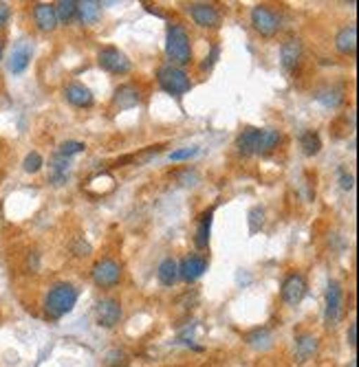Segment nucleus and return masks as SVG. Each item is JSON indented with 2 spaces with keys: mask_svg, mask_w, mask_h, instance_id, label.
<instances>
[{
  "mask_svg": "<svg viewBox=\"0 0 359 367\" xmlns=\"http://www.w3.org/2000/svg\"><path fill=\"white\" fill-rule=\"evenodd\" d=\"M77 304V288L73 283H56V286L46 293L44 297V312L48 319H62L64 314H69L73 306Z\"/></svg>",
  "mask_w": 359,
  "mask_h": 367,
  "instance_id": "1",
  "label": "nucleus"
},
{
  "mask_svg": "<svg viewBox=\"0 0 359 367\" xmlns=\"http://www.w3.org/2000/svg\"><path fill=\"white\" fill-rule=\"evenodd\" d=\"M166 53L174 64H190L192 60V42H190V33L181 25H170L168 27V36H166Z\"/></svg>",
  "mask_w": 359,
  "mask_h": 367,
  "instance_id": "2",
  "label": "nucleus"
},
{
  "mask_svg": "<svg viewBox=\"0 0 359 367\" xmlns=\"http://www.w3.org/2000/svg\"><path fill=\"white\" fill-rule=\"evenodd\" d=\"M157 81L163 91H166L168 95H174V97H181L192 88L190 75L183 69H178V66H172V64L161 66L159 73H157Z\"/></svg>",
  "mask_w": 359,
  "mask_h": 367,
  "instance_id": "3",
  "label": "nucleus"
},
{
  "mask_svg": "<svg viewBox=\"0 0 359 367\" xmlns=\"http://www.w3.org/2000/svg\"><path fill=\"white\" fill-rule=\"evenodd\" d=\"M344 316V291L339 281H329L326 288V306H324V323L326 328H337Z\"/></svg>",
  "mask_w": 359,
  "mask_h": 367,
  "instance_id": "4",
  "label": "nucleus"
},
{
  "mask_svg": "<svg viewBox=\"0 0 359 367\" xmlns=\"http://www.w3.org/2000/svg\"><path fill=\"white\" fill-rule=\"evenodd\" d=\"M97 64L112 75H126L130 71V60L117 46H104L97 53Z\"/></svg>",
  "mask_w": 359,
  "mask_h": 367,
  "instance_id": "5",
  "label": "nucleus"
},
{
  "mask_svg": "<svg viewBox=\"0 0 359 367\" xmlns=\"http://www.w3.org/2000/svg\"><path fill=\"white\" fill-rule=\"evenodd\" d=\"M91 275H93V281L100 288H112V286H117L119 279H122V264L110 260V258L100 260L93 266Z\"/></svg>",
  "mask_w": 359,
  "mask_h": 367,
  "instance_id": "6",
  "label": "nucleus"
},
{
  "mask_svg": "<svg viewBox=\"0 0 359 367\" xmlns=\"http://www.w3.org/2000/svg\"><path fill=\"white\" fill-rule=\"evenodd\" d=\"M124 316V308L119 304V299H112V297H106V299H100L95 306V319H97V326L102 328H115L119 326Z\"/></svg>",
  "mask_w": 359,
  "mask_h": 367,
  "instance_id": "7",
  "label": "nucleus"
},
{
  "mask_svg": "<svg viewBox=\"0 0 359 367\" xmlns=\"http://www.w3.org/2000/svg\"><path fill=\"white\" fill-rule=\"evenodd\" d=\"M252 25H254V29L260 33V36L271 38L280 29V15L275 13L273 9L265 7V5H258L252 11Z\"/></svg>",
  "mask_w": 359,
  "mask_h": 367,
  "instance_id": "8",
  "label": "nucleus"
},
{
  "mask_svg": "<svg viewBox=\"0 0 359 367\" xmlns=\"http://www.w3.org/2000/svg\"><path fill=\"white\" fill-rule=\"evenodd\" d=\"M285 304L289 306H298L304 295H306V279L300 273H291L287 275V279L282 281V291H280Z\"/></svg>",
  "mask_w": 359,
  "mask_h": 367,
  "instance_id": "9",
  "label": "nucleus"
},
{
  "mask_svg": "<svg viewBox=\"0 0 359 367\" xmlns=\"http://www.w3.org/2000/svg\"><path fill=\"white\" fill-rule=\"evenodd\" d=\"M190 15L192 20L203 29H216L221 25V11L209 3H192Z\"/></svg>",
  "mask_w": 359,
  "mask_h": 367,
  "instance_id": "10",
  "label": "nucleus"
},
{
  "mask_svg": "<svg viewBox=\"0 0 359 367\" xmlns=\"http://www.w3.org/2000/svg\"><path fill=\"white\" fill-rule=\"evenodd\" d=\"M302 55H304V46L298 38H289L282 46H280V64L287 73H296V69L302 64Z\"/></svg>",
  "mask_w": 359,
  "mask_h": 367,
  "instance_id": "11",
  "label": "nucleus"
},
{
  "mask_svg": "<svg viewBox=\"0 0 359 367\" xmlns=\"http://www.w3.org/2000/svg\"><path fill=\"white\" fill-rule=\"evenodd\" d=\"M31 55H34V44H31L29 40H20L18 44L13 46V51L9 55V71L13 75L25 73L29 62H31Z\"/></svg>",
  "mask_w": 359,
  "mask_h": 367,
  "instance_id": "12",
  "label": "nucleus"
},
{
  "mask_svg": "<svg viewBox=\"0 0 359 367\" xmlns=\"http://www.w3.org/2000/svg\"><path fill=\"white\" fill-rule=\"evenodd\" d=\"M207 271V260L203 255H188L178 264V277L185 281H197Z\"/></svg>",
  "mask_w": 359,
  "mask_h": 367,
  "instance_id": "13",
  "label": "nucleus"
},
{
  "mask_svg": "<svg viewBox=\"0 0 359 367\" xmlns=\"http://www.w3.org/2000/svg\"><path fill=\"white\" fill-rule=\"evenodd\" d=\"M64 97H67V102L73 104L75 108H91L93 106V93L91 88H86L84 84H79V81H73L67 88H64Z\"/></svg>",
  "mask_w": 359,
  "mask_h": 367,
  "instance_id": "14",
  "label": "nucleus"
},
{
  "mask_svg": "<svg viewBox=\"0 0 359 367\" xmlns=\"http://www.w3.org/2000/svg\"><path fill=\"white\" fill-rule=\"evenodd\" d=\"M34 20L36 27L44 33H51L58 29V18H56V7L48 3H38L34 7Z\"/></svg>",
  "mask_w": 359,
  "mask_h": 367,
  "instance_id": "15",
  "label": "nucleus"
},
{
  "mask_svg": "<svg viewBox=\"0 0 359 367\" xmlns=\"http://www.w3.org/2000/svg\"><path fill=\"white\" fill-rule=\"evenodd\" d=\"M335 48L341 55H355L357 51V27L348 25L335 36Z\"/></svg>",
  "mask_w": 359,
  "mask_h": 367,
  "instance_id": "16",
  "label": "nucleus"
},
{
  "mask_svg": "<svg viewBox=\"0 0 359 367\" xmlns=\"http://www.w3.org/2000/svg\"><path fill=\"white\" fill-rule=\"evenodd\" d=\"M258 141H260V130L258 128H244L236 139V147L242 156H252L258 152Z\"/></svg>",
  "mask_w": 359,
  "mask_h": 367,
  "instance_id": "17",
  "label": "nucleus"
},
{
  "mask_svg": "<svg viewBox=\"0 0 359 367\" xmlns=\"http://www.w3.org/2000/svg\"><path fill=\"white\" fill-rule=\"evenodd\" d=\"M139 102H141L139 88H135L133 84H124V86H119V88L115 91V106L122 108V110L135 108Z\"/></svg>",
  "mask_w": 359,
  "mask_h": 367,
  "instance_id": "18",
  "label": "nucleus"
},
{
  "mask_svg": "<svg viewBox=\"0 0 359 367\" xmlns=\"http://www.w3.org/2000/svg\"><path fill=\"white\" fill-rule=\"evenodd\" d=\"M318 337L313 335H300L296 339V356L300 363H306L308 359H313L315 352H318Z\"/></svg>",
  "mask_w": 359,
  "mask_h": 367,
  "instance_id": "19",
  "label": "nucleus"
},
{
  "mask_svg": "<svg viewBox=\"0 0 359 367\" xmlns=\"http://www.w3.org/2000/svg\"><path fill=\"white\" fill-rule=\"evenodd\" d=\"M100 15H102V3H97V0L77 3V18L81 25H93L100 20Z\"/></svg>",
  "mask_w": 359,
  "mask_h": 367,
  "instance_id": "20",
  "label": "nucleus"
},
{
  "mask_svg": "<svg viewBox=\"0 0 359 367\" xmlns=\"http://www.w3.org/2000/svg\"><path fill=\"white\" fill-rule=\"evenodd\" d=\"M157 277L163 286H174L178 279V262L174 258H166L157 269Z\"/></svg>",
  "mask_w": 359,
  "mask_h": 367,
  "instance_id": "21",
  "label": "nucleus"
},
{
  "mask_svg": "<svg viewBox=\"0 0 359 367\" xmlns=\"http://www.w3.org/2000/svg\"><path fill=\"white\" fill-rule=\"evenodd\" d=\"M282 141V135L280 130H260V141H258V152L256 154H269L273 152L275 147H278V143Z\"/></svg>",
  "mask_w": 359,
  "mask_h": 367,
  "instance_id": "22",
  "label": "nucleus"
},
{
  "mask_svg": "<svg viewBox=\"0 0 359 367\" xmlns=\"http://www.w3.org/2000/svg\"><path fill=\"white\" fill-rule=\"evenodd\" d=\"M69 170H71L69 159H67V156L56 154L53 161H51V180H53V185H62V182H67V178H69Z\"/></svg>",
  "mask_w": 359,
  "mask_h": 367,
  "instance_id": "23",
  "label": "nucleus"
},
{
  "mask_svg": "<svg viewBox=\"0 0 359 367\" xmlns=\"http://www.w3.org/2000/svg\"><path fill=\"white\" fill-rule=\"evenodd\" d=\"M211 209H207L205 213H201L199 218V229H197V236H194V244L199 248H205L209 244V233H211Z\"/></svg>",
  "mask_w": 359,
  "mask_h": 367,
  "instance_id": "24",
  "label": "nucleus"
},
{
  "mask_svg": "<svg viewBox=\"0 0 359 367\" xmlns=\"http://www.w3.org/2000/svg\"><path fill=\"white\" fill-rule=\"evenodd\" d=\"M315 99L320 104H324L326 108H337L341 102H344V91L337 88V86H326L315 95Z\"/></svg>",
  "mask_w": 359,
  "mask_h": 367,
  "instance_id": "25",
  "label": "nucleus"
},
{
  "mask_svg": "<svg viewBox=\"0 0 359 367\" xmlns=\"http://www.w3.org/2000/svg\"><path fill=\"white\" fill-rule=\"evenodd\" d=\"M300 147H302V152L306 156H315L320 154V149H322V139L318 132L313 130H304L302 135H300Z\"/></svg>",
  "mask_w": 359,
  "mask_h": 367,
  "instance_id": "26",
  "label": "nucleus"
},
{
  "mask_svg": "<svg viewBox=\"0 0 359 367\" xmlns=\"http://www.w3.org/2000/svg\"><path fill=\"white\" fill-rule=\"evenodd\" d=\"M53 7H56V18L62 25H69L77 15V3L75 0H60V3L53 5Z\"/></svg>",
  "mask_w": 359,
  "mask_h": 367,
  "instance_id": "27",
  "label": "nucleus"
},
{
  "mask_svg": "<svg viewBox=\"0 0 359 367\" xmlns=\"http://www.w3.org/2000/svg\"><path fill=\"white\" fill-rule=\"evenodd\" d=\"M244 341L256 349H267V347H271V332L269 330H254L244 337Z\"/></svg>",
  "mask_w": 359,
  "mask_h": 367,
  "instance_id": "28",
  "label": "nucleus"
},
{
  "mask_svg": "<svg viewBox=\"0 0 359 367\" xmlns=\"http://www.w3.org/2000/svg\"><path fill=\"white\" fill-rule=\"evenodd\" d=\"M104 363H106L108 367H126V365L130 363V356L124 352V349L115 347V349H108V352H106Z\"/></svg>",
  "mask_w": 359,
  "mask_h": 367,
  "instance_id": "29",
  "label": "nucleus"
},
{
  "mask_svg": "<svg viewBox=\"0 0 359 367\" xmlns=\"http://www.w3.org/2000/svg\"><path fill=\"white\" fill-rule=\"evenodd\" d=\"M42 165H44V159H42L38 152H29V154L25 156L22 168H25V172H27V174H36V172H40V170H42Z\"/></svg>",
  "mask_w": 359,
  "mask_h": 367,
  "instance_id": "30",
  "label": "nucleus"
},
{
  "mask_svg": "<svg viewBox=\"0 0 359 367\" xmlns=\"http://www.w3.org/2000/svg\"><path fill=\"white\" fill-rule=\"evenodd\" d=\"M263 225H265V209L263 207H254L249 211V233H252V236L263 229Z\"/></svg>",
  "mask_w": 359,
  "mask_h": 367,
  "instance_id": "31",
  "label": "nucleus"
},
{
  "mask_svg": "<svg viewBox=\"0 0 359 367\" xmlns=\"http://www.w3.org/2000/svg\"><path fill=\"white\" fill-rule=\"evenodd\" d=\"M86 149V145L81 143V141H64L62 145H60V149H58V154L60 156H73V154H79V152H84Z\"/></svg>",
  "mask_w": 359,
  "mask_h": 367,
  "instance_id": "32",
  "label": "nucleus"
},
{
  "mask_svg": "<svg viewBox=\"0 0 359 367\" xmlns=\"http://www.w3.org/2000/svg\"><path fill=\"white\" fill-rule=\"evenodd\" d=\"M199 154V147H181V149H174L170 152V161H188V159H194Z\"/></svg>",
  "mask_w": 359,
  "mask_h": 367,
  "instance_id": "33",
  "label": "nucleus"
},
{
  "mask_svg": "<svg viewBox=\"0 0 359 367\" xmlns=\"http://www.w3.org/2000/svg\"><path fill=\"white\" fill-rule=\"evenodd\" d=\"M11 18V7L9 3H0V29H5Z\"/></svg>",
  "mask_w": 359,
  "mask_h": 367,
  "instance_id": "34",
  "label": "nucleus"
},
{
  "mask_svg": "<svg viewBox=\"0 0 359 367\" xmlns=\"http://www.w3.org/2000/svg\"><path fill=\"white\" fill-rule=\"evenodd\" d=\"M178 178H181V185H185V187H194L197 185V180H199L197 172H183Z\"/></svg>",
  "mask_w": 359,
  "mask_h": 367,
  "instance_id": "35",
  "label": "nucleus"
},
{
  "mask_svg": "<svg viewBox=\"0 0 359 367\" xmlns=\"http://www.w3.org/2000/svg\"><path fill=\"white\" fill-rule=\"evenodd\" d=\"M339 185H341V189H346V192H351L353 187H355V178H353V174H341L339 176Z\"/></svg>",
  "mask_w": 359,
  "mask_h": 367,
  "instance_id": "36",
  "label": "nucleus"
},
{
  "mask_svg": "<svg viewBox=\"0 0 359 367\" xmlns=\"http://www.w3.org/2000/svg\"><path fill=\"white\" fill-rule=\"evenodd\" d=\"M346 341H348V345L355 349L357 347V323L353 321L351 326H348V332H346Z\"/></svg>",
  "mask_w": 359,
  "mask_h": 367,
  "instance_id": "37",
  "label": "nucleus"
},
{
  "mask_svg": "<svg viewBox=\"0 0 359 367\" xmlns=\"http://www.w3.org/2000/svg\"><path fill=\"white\" fill-rule=\"evenodd\" d=\"M218 53H221V48H218V46H214V48H211V55L207 58L209 62L205 64V69H209V66H211V64H214V62L218 60Z\"/></svg>",
  "mask_w": 359,
  "mask_h": 367,
  "instance_id": "38",
  "label": "nucleus"
},
{
  "mask_svg": "<svg viewBox=\"0 0 359 367\" xmlns=\"http://www.w3.org/2000/svg\"><path fill=\"white\" fill-rule=\"evenodd\" d=\"M346 367H357V361H355V359H353V361H351V363H348V365H346Z\"/></svg>",
  "mask_w": 359,
  "mask_h": 367,
  "instance_id": "39",
  "label": "nucleus"
},
{
  "mask_svg": "<svg viewBox=\"0 0 359 367\" xmlns=\"http://www.w3.org/2000/svg\"><path fill=\"white\" fill-rule=\"evenodd\" d=\"M0 60H3V44H0Z\"/></svg>",
  "mask_w": 359,
  "mask_h": 367,
  "instance_id": "40",
  "label": "nucleus"
}]
</instances>
